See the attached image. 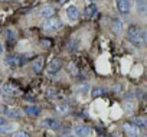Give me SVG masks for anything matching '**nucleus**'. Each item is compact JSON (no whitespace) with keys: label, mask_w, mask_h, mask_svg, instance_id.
I'll use <instances>...</instances> for the list:
<instances>
[{"label":"nucleus","mask_w":147,"mask_h":137,"mask_svg":"<svg viewBox=\"0 0 147 137\" xmlns=\"http://www.w3.org/2000/svg\"><path fill=\"white\" fill-rule=\"evenodd\" d=\"M127 39L137 48H140L144 40H143V30L137 26V25H130L127 29Z\"/></svg>","instance_id":"1"},{"label":"nucleus","mask_w":147,"mask_h":137,"mask_svg":"<svg viewBox=\"0 0 147 137\" xmlns=\"http://www.w3.org/2000/svg\"><path fill=\"white\" fill-rule=\"evenodd\" d=\"M42 28H43V30H46V32H55V30H59V29L62 28V22H61L59 18L52 16V18H49V19H45V22L42 23Z\"/></svg>","instance_id":"2"},{"label":"nucleus","mask_w":147,"mask_h":137,"mask_svg":"<svg viewBox=\"0 0 147 137\" xmlns=\"http://www.w3.org/2000/svg\"><path fill=\"white\" fill-rule=\"evenodd\" d=\"M72 133L75 137H90L91 136V127H88L85 124H80V126L72 128Z\"/></svg>","instance_id":"3"},{"label":"nucleus","mask_w":147,"mask_h":137,"mask_svg":"<svg viewBox=\"0 0 147 137\" xmlns=\"http://www.w3.org/2000/svg\"><path fill=\"white\" fill-rule=\"evenodd\" d=\"M40 126L45 127V128H48V130H55V131L61 128V123H59V120L52 118V117H48V118L42 120V121H40Z\"/></svg>","instance_id":"4"},{"label":"nucleus","mask_w":147,"mask_h":137,"mask_svg":"<svg viewBox=\"0 0 147 137\" xmlns=\"http://www.w3.org/2000/svg\"><path fill=\"white\" fill-rule=\"evenodd\" d=\"M61 68H62V61L58 58L52 59L48 65V75H56L61 71Z\"/></svg>","instance_id":"5"},{"label":"nucleus","mask_w":147,"mask_h":137,"mask_svg":"<svg viewBox=\"0 0 147 137\" xmlns=\"http://www.w3.org/2000/svg\"><path fill=\"white\" fill-rule=\"evenodd\" d=\"M123 128L130 137H140V130L141 128H138L134 123H124Z\"/></svg>","instance_id":"6"},{"label":"nucleus","mask_w":147,"mask_h":137,"mask_svg":"<svg viewBox=\"0 0 147 137\" xmlns=\"http://www.w3.org/2000/svg\"><path fill=\"white\" fill-rule=\"evenodd\" d=\"M131 9V0H117V10L121 15H128Z\"/></svg>","instance_id":"7"},{"label":"nucleus","mask_w":147,"mask_h":137,"mask_svg":"<svg viewBox=\"0 0 147 137\" xmlns=\"http://www.w3.org/2000/svg\"><path fill=\"white\" fill-rule=\"evenodd\" d=\"M136 10L140 18L147 16V0H136Z\"/></svg>","instance_id":"8"},{"label":"nucleus","mask_w":147,"mask_h":137,"mask_svg":"<svg viewBox=\"0 0 147 137\" xmlns=\"http://www.w3.org/2000/svg\"><path fill=\"white\" fill-rule=\"evenodd\" d=\"M66 18H68L71 22L78 20V18H80V10H78V7L74 6V5L68 6V7H66Z\"/></svg>","instance_id":"9"},{"label":"nucleus","mask_w":147,"mask_h":137,"mask_svg":"<svg viewBox=\"0 0 147 137\" xmlns=\"http://www.w3.org/2000/svg\"><path fill=\"white\" fill-rule=\"evenodd\" d=\"M5 63L9 65V66H19V65L23 63V61H22V58L19 55H9L5 59Z\"/></svg>","instance_id":"10"},{"label":"nucleus","mask_w":147,"mask_h":137,"mask_svg":"<svg viewBox=\"0 0 147 137\" xmlns=\"http://www.w3.org/2000/svg\"><path fill=\"white\" fill-rule=\"evenodd\" d=\"M55 15V7L53 6H43L40 10H39V16L42 19H49Z\"/></svg>","instance_id":"11"},{"label":"nucleus","mask_w":147,"mask_h":137,"mask_svg":"<svg viewBox=\"0 0 147 137\" xmlns=\"http://www.w3.org/2000/svg\"><path fill=\"white\" fill-rule=\"evenodd\" d=\"M43 65H45V61H43V58L42 56H38L33 62H32V68H33V71L35 72H42V70H43Z\"/></svg>","instance_id":"12"},{"label":"nucleus","mask_w":147,"mask_h":137,"mask_svg":"<svg viewBox=\"0 0 147 137\" xmlns=\"http://www.w3.org/2000/svg\"><path fill=\"white\" fill-rule=\"evenodd\" d=\"M80 45H81L80 39H78L77 36H72V38L69 39V42H68L66 48H68L69 51H77V49H80Z\"/></svg>","instance_id":"13"},{"label":"nucleus","mask_w":147,"mask_h":137,"mask_svg":"<svg viewBox=\"0 0 147 137\" xmlns=\"http://www.w3.org/2000/svg\"><path fill=\"white\" fill-rule=\"evenodd\" d=\"M25 113H26L28 115H39L40 107H39V105H26V107H25Z\"/></svg>","instance_id":"14"},{"label":"nucleus","mask_w":147,"mask_h":137,"mask_svg":"<svg viewBox=\"0 0 147 137\" xmlns=\"http://www.w3.org/2000/svg\"><path fill=\"white\" fill-rule=\"evenodd\" d=\"M5 114H6V117H10V118H19L22 115V111L18 108H6Z\"/></svg>","instance_id":"15"},{"label":"nucleus","mask_w":147,"mask_h":137,"mask_svg":"<svg viewBox=\"0 0 147 137\" xmlns=\"http://www.w3.org/2000/svg\"><path fill=\"white\" fill-rule=\"evenodd\" d=\"M97 12H98L97 6H95L94 3H91V5H88V6L85 7V18H92V16L97 15Z\"/></svg>","instance_id":"16"},{"label":"nucleus","mask_w":147,"mask_h":137,"mask_svg":"<svg viewBox=\"0 0 147 137\" xmlns=\"http://www.w3.org/2000/svg\"><path fill=\"white\" fill-rule=\"evenodd\" d=\"M2 91L5 94H15V92H18V87L13 85V84H10V82H7V84H3Z\"/></svg>","instance_id":"17"},{"label":"nucleus","mask_w":147,"mask_h":137,"mask_svg":"<svg viewBox=\"0 0 147 137\" xmlns=\"http://www.w3.org/2000/svg\"><path fill=\"white\" fill-rule=\"evenodd\" d=\"M12 130H15V124H7V123H5V124L0 126V134H9Z\"/></svg>","instance_id":"18"},{"label":"nucleus","mask_w":147,"mask_h":137,"mask_svg":"<svg viewBox=\"0 0 147 137\" xmlns=\"http://www.w3.org/2000/svg\"><path fill=\"white\" fill-rule=\"evenodd\" d=\"M113 30H114V33H121L123 32V22L120 19L113 20Z\"/></svg>","instance_id":"19"},{"label":"nucleus","mask_w":147,"mask_h":137,"mask_svg":"<svg viewBox=\"0 0 147 137\" xmlns=\"http://www.w3.org/2000/svg\"><path fill=\"white\" fill-rule=\"evenodd\" d=\"M104 94H107V90H105V88H102V87H95V88L91 91V95H92L94 98L101 97V95H104Z\"/></svg>","instance_id":"20"},{"label":"nucleus","mask_w":147,"mask_h":137,"mask_svg":"<svg viewBox=\"0 0 147 137\" xmlns=\"http://www.w3.org/2000/svg\"><path fill=\"white\" fill-rule=\"evenodd\" d=\"M55 110H56L59 114H66V113L71 111V108H69L68 104H56V105H55Z\"/></svg>","instance_id":"21"},{"label":"nucleus","mask_w":147,"mask_h":137,"mask_svg":"<svg viewBox=\"0 0 147 137\" xmlns=\"http://www.w3.org/2000/svg\"><path fill=\"white\" fill-rule=\"evenodd\" d=\"M133 123H134L138 128H146V127H147V120H146V118H134Z\"/></svg>","instance_id":"22"},{"label":"nucleus","mask_w":147,"mask_h":137,"mask_svg":"<svg viewBox=\"0 0 147 137\" xmlns=\"http://www.w3.org/2000/svg\"><path fill=\"white\" fill-rule=\"evenodd\" d=\"M134 108H136V103H134V101H125V103H124V110H125L127 113H133Z\"/></svg>","instance_id":"23"},{"label":"nucleus","mask_w":147,"mask_h":137,"mask_svg":"<svg viewBox=\"0 0 147 137\" xmlns=\"http://www.w3.org/2000/svg\"><path fill=\"white\" fill-rule=\"evenodd\" d=\"M10 137H30L29 136V133L28 131H23V130H18V131H15Z\"/></svg>","instance_id":"24"},{"label":"nucleus","mask_w":147,"mask_h":137,"mask_svg":"<svg viewBox=\"0 0 147 137\" xmlns=\"http://www.w3.org/2000/svg\"><path fill=\"white\" fill-rule=\"evenodd\" d=\"M90 90V87H88V84H82V85H80L78 88H77V91L80 92V94H84V92H87Z\"/></svg>","instance_id":"25"},{"label":"nucleus","mask_w":147,"mask_h":137,"mask_svg":"<svg viewBox=\"0 0 147 137\" xmlns=\"http://www.w3.org/2000/svg\"><path fill=\"white\" fill-rule=\"evenodd\" d=\"M46 94H48V97H51V98L56 97V92H55L52 88H48V90H46Z\"/></svg>","instance_id":"26"},{"label":"nucleus","mask_w":147,"mask_h":137,"mask_svg":"<svg viewBox=\"0 0 147 137\" xmlns=\"http://www.w3.org/2000/svg\"><path fill=\"white\" fill-rule=\"evenodd\" d=\"M6 35H7V39H15V33H13V30H6Z\"/></svg>","instance_id":"27"},{"label":"nucleus","mask_w":147,"mask_h":137,"mask_svg":"<svg viewBox=\"0 0 147 137\" xmlns=\"http://www.w3.org/2000/svg\"><path fill=\"white\" fill-rule=\"evenodd\" d=\"M143 40H144V43L147 45V28L143 29Z\"/></svg>","instance_id":"28"},{"label":"nucleus","mask_w":147,"mask_h":137,"mask_svg":"<svg viewBox=\"0 0 147 137\" xmlns=\"http://www.w3.org/2000/svg\"><path fill=\"white\" fill-rule=\"evenodd\" d=\"M6 123V120L3 118V117H0V126H2V124H5Z\"/></svg>","instance_id":"29"},{"label":"nucleus","mask_w":147,"mask_h":137,"mask_svg":"<svg viewBox=\"0 0 147 137\" xmlns=\"http://www.w3.org/2000/svg\"><path fill=\"white\" fill-rule=\"evenodd\" d=\"M2 52H3V45L0 43V53H2Z\"/></svg>","instance_id":"30"},{"label":"nucleus","mask_w":147,"mask_h":137,"mask_svg":"<svg viewBox=\"0 0 147 137\" xmlns=\"http://www.w3.org/2000/svg\"><path fill=\"white\" fill-rule=\"evenodd\" d=\"M143 137H147V134H144V136H143Z\"/></svg>","instance_id":"31"},{"label":"nucleus","mask_w":147,"mask_h":137,"mask_svg":"<svg viewBox=\"0 0 147 137\" xmlns=\"http://www.w3.org/2000/svg\"><path fill=\"white\" fill-rule=\"evenodd\" d=\"M59 137H62V136H59Z\"/></svg>","instance_id":"32"}]
</instances>
